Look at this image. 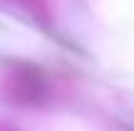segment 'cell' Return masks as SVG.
<instances>
[{"label":"cell","mask_w":134,"mask_h":131,"mask_svg":"<svg viewBox=\"0 0 134 131\" xmlns=\"http://www.w3.org/2000/svg\"><path fill=\"white\" fill-rule=\"evenodd\" d=\"M0 97L13 107L42 109L52 102L55 87L42 67L32 62H15L0 74Z\"/></svg>","instance_id":"6da1fadb"},{"label":"cell","mask_w":134,"mask_h":131,"mask_svg":"<svg viewBox=\"0 0 134 131\" xmlns=\"http://www.w3.org/2000/svg\"><path fill=\"white\" fill-rule=\"evenodd\" d=\"M0 131H23L20 126H15V124L5 121V119H0Z\"/></svg>","instance_id":"3957f363"},{"label":"cell","mask_w":134,"mask_h":131,"mask_svg":"<svg viewBox=\"0 0 134 131\" xmlns=\"http://www.w3.org/2000/svg\"><path fill=\"white\" fill-rule=\"evenodd\" d=\"M0 3L20 8L25 15H30V17H32L35 22H40V25H50L52 22V5H50V0H0Z\"/></svg>","instance_id":"7a4b0ae2"}]
</instances>
